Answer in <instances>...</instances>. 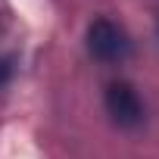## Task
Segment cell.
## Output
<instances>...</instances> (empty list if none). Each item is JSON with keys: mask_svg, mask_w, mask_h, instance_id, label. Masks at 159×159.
Returning a JSON list of instances; mask_svg holds the SVG:
<instances>
[{"mask_svg": "<svg viewBox=\"0 0 159 159\" xmlns=\"http://www.w3.org/2000/svg\"><path fill=\"white\" fill-rule=\"evenodd\" d=\"M88 50L97 59H103V62H116V59H122L128 53L125 31L116 22H109V19H97L88 28Z\"/></svg>", "mask_w": 159, "mask_h": 159, "instance_id": "1", "label": "cell"}, {"mask_svg": "<svg viewBox=\"0 0 159 159\" xmlns=\"http://www.w3.org/2000/svg\"><path fill=\"white\" fill-rule=\"evenodd\" d=\"M10 78V59H0V84Z\"/></svg>", "mask_w": 159, "mask_h": 159, "instance_id": "3", "label": "cell"}, {"mask_svg": "<svg viewBox=\"0 0 159 159\" xmlns=\"http://www.w3.org/2000/svg\"><path fill=\"white\" fill-rule=\"evenodd\" d=\"M106 112L112 116L116 125L122 128H134L143 119V103L137 97V91L128 81H112L106 88Z\"/></svg>", "mask_w": 159, "mask_h": 159, "instance_id": "2", "label": "cell"}]
</instances>
